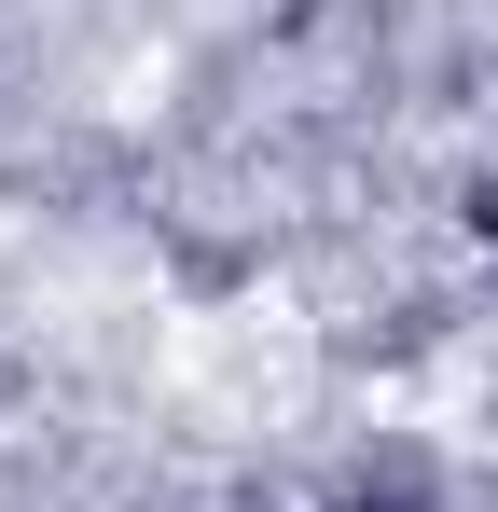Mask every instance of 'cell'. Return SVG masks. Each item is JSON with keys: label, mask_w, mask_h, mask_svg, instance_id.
I'll list each match as a JSON object with an SVG mask.
<instances>
[{"label": "cell", "mask_w": 498, "mask_h": 512, "mask_svg": "<svg viewBox=\"0 0 498 512\" xmlns=\"http://www.w3.org/2000/svg\"><path fill=\"white\" fill-rule=\"evenodd\" d=\"M485 222H498V180H485Z\"/></svg>", "instance_id": "cell-1"}]
</instances>
